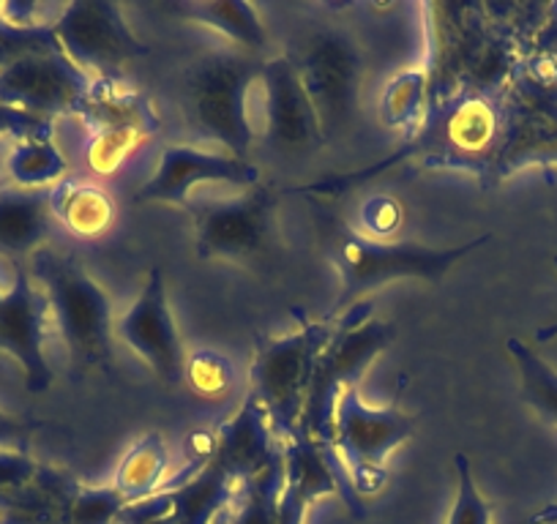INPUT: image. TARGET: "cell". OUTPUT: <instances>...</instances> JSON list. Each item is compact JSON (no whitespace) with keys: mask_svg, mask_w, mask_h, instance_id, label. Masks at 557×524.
<instances>
[{"mask_svg":"<svg viewBox=\"0 0 557 524\" xmlns=\"http://www.w3.org/2000/svg\"><path fill=\"white\" fill-rule=\"evenodd\" d=\"M312 216L314 227H318V240L323 246V254L339 271L342 282L339 296H336L329 320L347 312L367 292L377 290V287L388 285V282L424 279L437 285V282L446 279L448 271L462 257H468L470 251H479L481 246H486L492 240V235L486 233L481 238L468 240V244L454 246V249H432V246L410 244V240L388 244V240H374L356 233L350 224L342 222L336 213L320 205L318 200H312Z\"/></svg>","mask_w":557,"mask_h":524,"instance_id":"cell-1","label":"cell"},{"mask_svg":"<svg viewBox=\"0 0 557 524\" xmlns=\"http://www.w3.org/2000/svg\"><path fill=\"white\" fill-rule=\"evenodd\" d=\"M396 325L383 323V320H372V303L358 301L336 320V334L329 341L318 358L314 366L312 385H309L307 404H304V415L298 429L318 442L329 462L334 464L336 481H339V495L345 497L347 508L352 516L363 519L367 508L361 506V497L356 495L350 484L347 467L334 451V413L336 402L347 388H356L358 377L367 372L369 363L394 341Z\"/></svg>","mask_w":557,"mask_h":524,"instance_id":"cell-2","label":"cell"},{"mask_svg":"<svg viewBox=\"0 0 557 524\" xmlns=\"http://www.w3.org/2000/svg\"><path fill=\"white\" fill-rule=\"evenodd\" d=\"M262 63L251 52L219 50L197 58L181 77L178 104L191 135L202 142H216L230 157L246 159L255 128L246 99L260 79Z\"/></svg>","mask_w":557,"mask_h":524,"instance_id":"cell-3","label":"cell"},{"mask_svg":"<svg viewBox=\"0 0 557 524\" xmlns=\"http://www.w3.org/2000/svg\"><path fill=\"white\" fill-rule=\"evenodd\" d=\"M30 276L50 303L55 328L66 341L69 361L77 374L112 366V307L74 254H58L41 246L30 254Z\"/></svg>","mask_w":557,"mask_h":524,"instance_id":"cell-4","label":"cell"},{"mask_svg":"<svg viewBox=\"0 0 557 524\" xmlns=\"http://www.w3.org/2000/svg\"><path fill=\"white\" fill-rule=\"evenodd\" d=\"M293 314L298 328L285 336H260L249 369V394L265 410L278 442L298 432L318 358L336 334V320H309L298 309Z\"/></svg>","mask_w":557,"mask_h":524,"instance_id":"cell-5","label":"cell"},{"mask_svg":"<svg viewBox=\"0 0 557 524\" xmlns=\"http://www.w3.org/2000/svg\"><path fill=\"white\" fill-rule=\"evenodd\" d=\"M278 197L282 191L276 186L257 184L233 200L189 205L197 224V257L238 262L251 271L273 269L282 254Z\"/></svg>","mask_w":557,"mask_h":524,"instance_id":"cell-6","label":"cell"},{"mask_svg":"<svg viewBox=\"0 0 557 524\" xmlns=\"http://www.w3.org/2000/svg\"><path fill=\"white\" fill-rule=\"evenodd\" d=\"M416 421L399 410V399L388 408H369L356 388H347L336 402L334 451L347 467L358 497H372L388 481L385 459L394 448L407 442Z\"/></svg>","mask_w":557,"mask_h":524,"instance_id":"cell-7","label":"cell"},{"mask_svg":"<svg viewBox=\"0 0 557 524\" xmlns=\"http://www.w3.org/2000/svg\"><path fill=\"white\" fill-rule=\"evenodd\" d=\"M63 55L90 77V83H123V68L134 58L148 55V45L134 36L121 7L107 0H74L52 25Z\"/></svg>","mask_w":557,"mask_h":524,"instance_id":"cell-8","label":"cell"},{"mask_svg":"<svg viewBox=\"0 0 557 524\" xmlns=\"http://www.w3.org/2000/svg\"><path fill=\"white\" fill-rule=\"evenodd\" d=\"M296 61L309 101L320 117L323 140H336L350 128L358 112L363 63L356 41L345 30H318L309 36Z\"/></svg>","mask_w":557,"mask_h":524,"instance_id":"cell-9","label":"cell"},{"mask_svg":"<svg viewBox=\"0 0 557 524\" xmlns=\"http://www.w3.org/2000/svg\"><path fill=\"white\" fill-rule=\"evenodd\" d=\"M83 117L90 132L85 162L99 175L115 173L159 132V115L148 96L123 83H90Z\"/></svg>","mask_w":557,"mask_h":524,"instance_id":"cell-10","label":"cell"},{"mask_svg":"<svg viewBox=\"0 0 557 524\" xmlns=\"http://www.w3.org/2000/svg\"><path fill=\"white\" fill-rule=\"evenodd\" d=\"M90 77L79 72L61 47L25 52L0 66V104L52 121V115H83Z\"/></svg>","mask_w":557,"mask_h":524,"instance_id":"cell-11","label":"cell"},{"mask_svg":"<svg viewBox=\"0 0 557 524\" xmlns=\"http://www.w3.org/2000/svg\"><path fill=\"white\" fill-rule=\"evenodd\" d=\"M50 303L30 271L17 265L12 290L0 301V352L12 355L25 372V388L45 394L52 385V366L45 341L50 330Z\"/></svg>","mask_w":557,"mask_h":524,"instance_id":"cell-12","label":"cell"},{"mask_svg":"<svg viewBox=\"0 0 557 524\" xmlns=\"http://www.w3.org/2000/svg\"><path fill=\"white\" fill-rule=\"evenodd\" d=\"M115 334L159 374L164 385L175 388L184 383L186 352L178 328H175L173 312H170L162 271H148L143 292L115 325Z\"/></svg>","mask_w":557,"mask_h":524,"instance_id":"cell-13","label":"cell"},{"mask_svg":"<svg viewBox=\"0 0 557 524\" xmlns=\"http://www.w3.org/2000/svg\"><path fill=\"white\" fill-rule=\"evenodd\" d=\"M202 184L249 186L260 184V167L249 159L230 157L224 151H200L191 146H168L159 157L157 173L139 186L134 202H170L189 208V195Z\"/></svg>","mask_w":557,"mask_h":524,"instance_id":"cell-14","label":"cell"},{"mask_svg":"<svg viewBox=\"0 0 557 524\" xmlns=\"http://www.w3.org/2000/svg\"><path fill=\"white\" fill-rule=\"evenodd\" d=\"M265 88V142L273 151L309 153L323 146L320 117L309 101L296 61L278 55L262 63Z\"/></svg>","mask_w":557,"mask_h":524,"instance_id":"cell-15","label":"cell"},{"mask_svg":"<svg viewBox=\"0 0 557 524\" xmlns=\"http://www.w3.org/2000/svg\"><path fill=\"white\" fill-rule=\"evenodd\" d=\"M282 457H285V481L278 491V524H304L314 500L339 495L336 470L323 448L309 440L301 429L282 440Z\"/></svg>","mask_w":557,"mask_h":524,"instance_id":"cell-16","label":"cell"},{"mask_svg":"<svg viewBox=\"0 0 557 524\" xmlns=\"http://www.w3.org/2000/svg\"><path fill=\"white\" fill-rule=\"evenodd\" d=\"M52 219L50 189H0V254L30 257L39 251Z\"/></svg>","mask_w":557,"mask_h":524,"instance_id":"cell-17","label":"cell"},{"mask_svg":"<svg viewBox=\"0 0 557 524\" xmlns=\"http://www.w3.org/2000/svg\"><path fill=\"white\" fill-rule=\"evenodd\" d=\"M52 216L77 238H99L115 222V202L104 189L63 178L50 189Z\"/></svg>","mask_w":557,"mask_h":524,"instance_id":"cell-18","label":"cell"},{"mask_svg":"<svg viewBox=\"0 0 557 524\" xmlns=\"http://www.w3.org/2000/svg\"><path fill=\"white\" fill-rule=\"evenodd\" d=\"M170 12L219 30L224 39L240 45L251 55L262 52L268 45V34L257 17L255 7H249L244 0H200V3L184 0V3H175Z\"/></svg>","mask_w":557,"mask_h":524,"instance_id":"cell-19","label":"cell"},{"mask_svg":"<svg viewBox=\"0 0 557 524\" xmlns=\"http://www.w3.org/2000/svg\"><path fill=\"white\" fill-rule=\"evenodd\" d=\"M168 467L170 453L168 446H164V437L159 432H151L123 457L112 486L126 497V502L148 500L153 491L162 489V478Z\"/></svg>","mask_w":557,"mask_h":524,"instance_id":"cell-20","label":"cell"},{"mask_svg":"<svg viewBox=\"0 0 557 524\" xmlns=\"http://www.w3.org/2000/svg\"><path fill=\"white\" fill-rule=\"evenodd\" d=\"M508 352L522 377V397L546 424L557 426V372L546 361H541L524 341L508 339Z\"/></svg>","mask_w":557,"mask_h":524,"instance_id":"cell-21","label":"cell"},{"mask_svg":"<svg viewBox=\"0 0 557 524\" xmlns=\"http://www.w3.org/2000/svg\"><path fill=\"white\" fill-rule=\"evenodd\" d=\"M7 173L20 189H45L47 184L63 180L66 159L52 146V140L20 142L9 151Z\"/></svg>","mask_w":557,"mask_h":524,"instance_id":"cell-22","label":"cell"},{"mask_svg":"<svg viewBox=\"0 0 557 524\" xmlns=\"http://www.w3.org/2000/svg\"><path fill=\"white\" fill-rule=\"evenodd\" d=\"M184 379L197 397L202 399H224L235 383L233 366L224 355L213 350H197L186 358Z\"/></svg>","mask_w":557,"mask_h":524,"instance_id":"cell-23","label":"cell"},{"mask_svg":"<svg viewBox=\"0 0 557 524\" xmlns=\"http://www.w3.org/2000/svg\"><path fill=\"white\" fill-rule=\"evenodd\" d=\"M454 470H457V500H454L451 513H448L446 524H492V502H486V497L481 495L479 484L473 478V470H470V459L465 453L454 457Z\"/></svg>","mask_w":557,"mask_h":524,"instance_id":"cell-24","label":"cell"},{"mask_svg":"<svg viewBox=\"0 0 557 524\" xmlns=\"http://www.w3.org/2000/svg\"><path fill=\"white\" fill-rule=\"evenodd\" d=\"M424 72H405L401 77H396L383 101L385 123L405 126L407 121H412L416 112L421 110V101H424Z\"/></svg>","mask_w":557,"mask_h":524,"instance_id":"cell-25","label":"cell"},{"mask_svg":"<svg viewBox=\"0 0 557 524\" xmlns=\"http://www.w3.org/2000/svg\"><path fill=\"white\" fill-rule=\"evenodd\" d=\"M126 497L110 489H83L72 502V524H112L126 508Z\"/></svg>","mask_w":557,"mask_h":524,"instance_id":"cell-26","label":"cell"},{"mask_svg":"<svg viewBox=\"0 0 557 524\" xmlns=\"http://www.w3.org/2000/svg\"><path fill=\"white\" fill-rule=\"evenodd\" d=\"M3 137H14L17 146L30 140H52V121L0 104V140Z\"/></svg>","mask_w":557,"mask_h":524,"instance_id":"cell-27","label":"cell"},{"mask_svg":"<svg viewBox=\"0 0 557 524\" xmlns=\"http://www.w3.org/2000/svg\"><path fill=\"white\" fill-rule=\"evenodd\" d=\"M361 222L369 233L383 238V235H391L399 229L401 205L394 197H372V200L361 208Z\"/></svg>","mask_w":557,"mask_h":524,"instance_id":"cell-28","label":"cell"},{"mask_svg":"<svg viewBox=\"0 0 557 524\" xmlns=\"http://www.w3.org/2000/svg\"><path fill=\"white\" fill-rule=\"evenodd\" d=\"M34 473V462L23 451H0V489L23 486Z\"/></svg>","mask_w":557,"mask_h":524,"instance_id":"cell-29","label":"cell"},{"mask_svg":"<svg viewBox=\"0 0 557 524\" xmlns=\"http://www.w3.org/2000/svg\"><path fill=\"white\" fill-rule=\"evenodd\" d=\"M36 429V424H25V421L12 419L9 413L0 410V451H23L28 435Z\"/></svg>","mask_w":557,"mask_h":524,"instance_id":"cell-30","label":"cell"},{"mask_svg":"<svg viewBox=\"0 0 557 524\" xmlns=\"http://www.w3.org/2000/svg\"><path fill=\"white\" fill-rule=\"evenodd\" d=\"M530 524H557V502H552V506L533 513V516H530Z\"/></svg>","mask_w":557,"mask_h":524,"instance_id":"cell-31","label":"cell"},{"mask_svg":"<svg viewBox=\"0 0 557 524\" xmlns=\"http://www.w3.org/2000/svg\"><path fill=\"white\" fill-rule=\"evenodd\" d=\"M552 262H555V269H557V254L552 257ZM557 336V323L555 325H546V328H541L539 334H535V339L539 341H549V339H555Z\"/></svg>","mask_w":557,"mask_h":524,"instance_id":"cell-32","label":"cell"},{"mask_svg":"<svg viewBox=\"0 0 557 524\" xmlns=\"http://www.w3.org/2000/svg\"><path fill=\"white\" fill-rule=\"evenodd\" d=\"M7 159H9L7 146H3V140H0V170H7Z\"/></svg>","mask_w":557,"mask_h":524,"instance_id":"cell-33","label":"cell"},{"mask_svg":"<svg viewBox=\"0 0 557 524\" xmlns=\"http://www.w3.org/2000/svg\"><path fill=\"white\" fill-rule=\"evenodd\" d=\"M3 296H7V292H0V301H3Z\"/></svg>","mask_w":557,"mask_h":524,"instance_id":"cell-34","label":"cell"}]
</instances>
